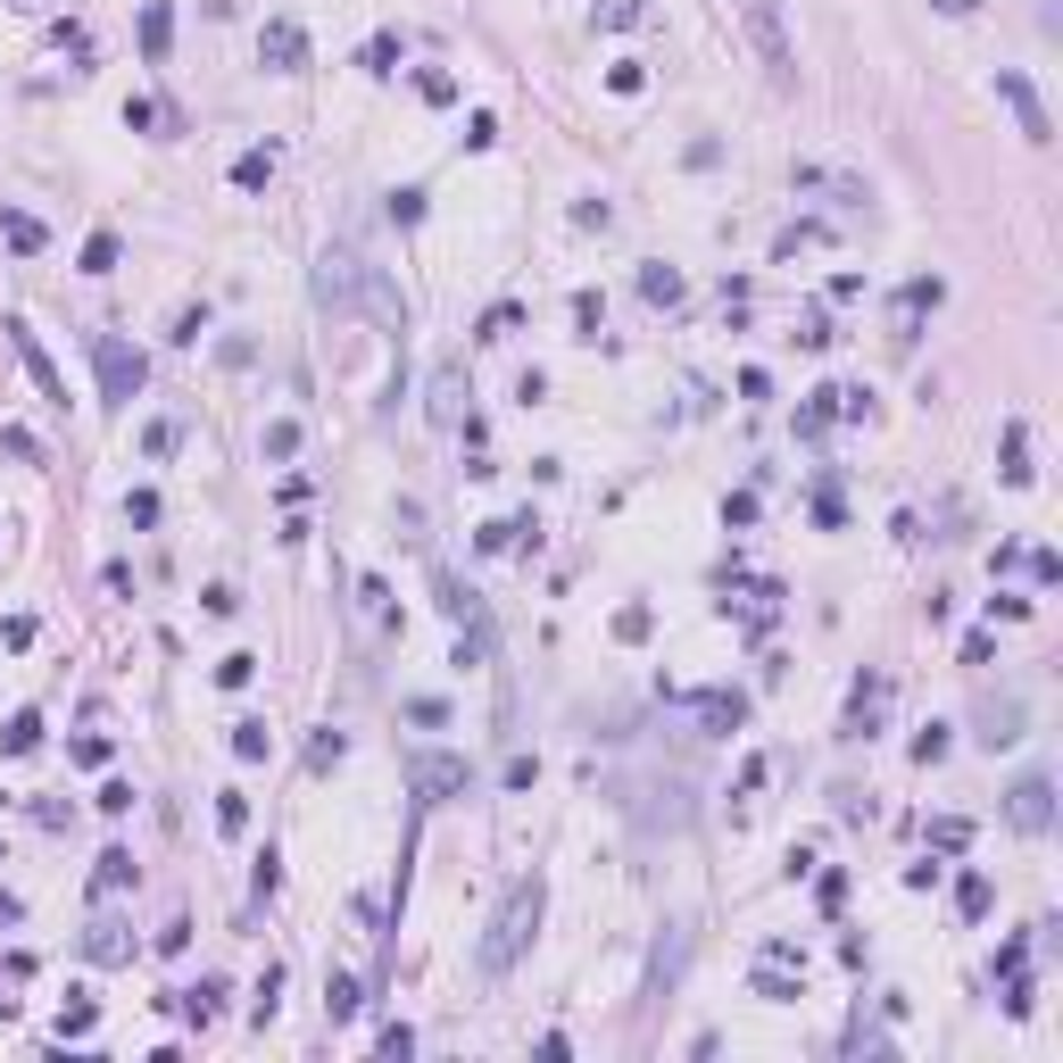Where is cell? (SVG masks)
Wrapping results in <instances>:
<instances>
[{
  "label": "cell",
  "mask_w": 1063,
  "mask_h": 1063,
  "mask_svg": "<svg viewBox=\"0 0 1063 1063\" xmlns=\"http://www.w3.org/2000/svg\"><path fill=\"white\" fill-rule=\"evenodd\" d=\"M881 698H889V682H881V673H864V682H856V698H848V740H873Z\"/></svg>",
  "instance_id": "obj_10"
},
{
  "label": "cell",
  "mask_w": 1063,
  "mask_h": 1063,
  "mask_svg": "<svg viewBox=\"0 0 1063 1063\" xmlns=\"http://www.w3.org/2000/svg\"><path fill=\"white\" fill-rule=\"evenodd\" d=\"M955 906H964V922H989V906H997L989 873H964V881H955Z\"/></svg>",
  "instance_id": "obj_19"
},
{
  "label": "cell",
  "mask_w": 1063,
  "mask_h": 1063,
  "mask_svg": "<svg viewBox=\"0 0 1063 1063\" xmlns=\"http://www.w3.org/2000/svg\"><path fill=\"white\" fill-rule=\"evenodd\" d=\"M0 457H18V466H34L42 449H34V432H18V424H0Z\"/></svg>",
  "instance_id": "obj_32"
},
{
  "label": "cell",
  "mask_w": 1063,
  "mask_h": 1063,
  "mask_svg": "<svg viewBox=\"0 0 1063 1063\" xmlns=\"http://www.w3.org/2000/svg\"><path fill=\"white\" fill-rule=\"evenodd\" d=\"M117 258H125V242H117V233H92V242H84V275H109Z\"/></svg>",
  "instance_id": "obj_25"
},
{
  "label": "cell",
  "mask_w": 1063,
  "mask_h": 1063,
  "mask_svg": "<svg viewBox=\"0 0 1063 1063\" xmlns=\"http://www.w3.org/2000/svg\"><path fill=\"white\" fill-rule=\"evenodd\" d=\"M1030 582H1039V590H1055V582H1063V557H1055V549H1039V557H1030Z\"/></svg>",
  "instance_id": "obj_40"
},
{
  "label": "cell",
  "mask_w": 1063,
  "mask_h": 1063,
  "mask_svg": "<svg viewBox=\"0 0 1063 1063\" xmlns=\"http://www.w3.org/2000/svg\"><path fill=\"white\" fill-rule=\"evenodd\" d=\"M1022 740V707H1014V698H997L989 715H981V748H1014Z\"/></svg>",
  "instance_id": "obj_15"
},
{
  "label": "cell",
  "mask_w": 1063,
  "mask_h": 1063,
  "mask_svg": "<svg viewBox=\"0 0 1063 1063\" xmlns=\"http://www.w3.org/2000/svg\"><path fill=\"white\" fill-rule=\"evenodd\" d=\"M939 299H948V283H939V275H922V283H906V291H897V317L915 324V317H931Z\"/></svg>",
  "instance_id": "obj_17"
},
{
  "label": "cell",
  "mask_w": 1063,
  "mask_h": 1063,
  "mask_svg": "<svg viewBox=\"0 0 1063 1063\" xmlns=\"http://www.w3.org/2000/svg\"><path fill=\"white\" fill-rule=\"evenodd\" d=\"M217 831H224V840H242V831H250V798H242V789H224V798H217Z\"/></svg>",
  "instance_id": "obj_24"
},
{
  "label": "cell",
  "mask_w": 1063,
  "mask_h": 1063,
  "mask_svg": "<svg viewBox=\"0 0 1063 1063\" xmlns=\"http://www.w3.org/2000/svg\"><path fill=\"white\" fill-rule=\"evenodd\" d=\"M541 915H549V881L541 873H523L516 889L499 897V915H490V931H483V972L499 981V972H516V955L532 948V931H541Z\"/></svg>",
  "instance_id": "obj_1"
},
{
  "label": "cell",
  "mask_w": 1063,
  "mask_h": 1063,
  "mask_svg": "<svg viewBox=\"0 0 1063 1063\" xmlns=\"http://www.w3.org/2000/svg\"><path fill=\"white\" fill-rule=\"evenodd\" d=\"M449 789H466V765H457V756H416V798L441 806Z\"/></svg>",
  "instance_id": "obj_9"
},
{
  "label": "cell",
  "mask_w": 1063,
  "mask_h": 1063,
  "mask_svg": "<svg viewBox=\"0 0 1063 1063\" xmlns=\"http://www.w3.org/2000/svg\"><path fill=\"white\" fill-rule=\"evenodd\" d=\"M997 474H1006L1014 490L1030 483V424H1022V416H1014V424H1006V441H997Z\"/></svg>",
  "instance_id": "obj_13"
},
{
  "label": "cell",
  "mask_w": 1063,
  "mask_h": 1063,
  "mask_svg": "<svg viewBox=\"0 0 1063 1063\" xmlns=\"http://www.w3.org/2000/svg\"><path fill=\"white\" fill-rule=\"evenodd\" d=\"M167 42H175V9H167V0H150V9H142V51L167 58Z\"/></svg>",
  "instance_id": "obj_18"
},
{
  "label": "cell",
  "mask_w": 1063,
  "mask_h": 1063,
  "mask_svg": "<svg viewBox=\"0 0 1063 1063\" xmlns=\"http://www.w3.org/2000/svg\"><path fill=\"white\" fill-rule=\"evenodd\" d=\"M690 707H698V723H707V731H740L748 723V698L740 690H698Z\"/></svg>",
  "instance_id": "obj_12"
},
{
  "label": "cell",
  "mask_w": 1063,
  "mask_h": 1063,
  "mask_svg": "<svg viewBox=\"0 0 1063 1063\" xmlns=\"http://www.w3.org/2000/svg\"><path fill=\"white\" fill-rule=\"evenodd\" d=\"M0 748H9V756H34V748H42V715H34V707H25V715H9Z\"/></svg>",
  "instance_id": "obj_21"
},
{
  "label": "cell",
  "mask_w": 1063,
  "mask_h": 1063,
  "mask_svg": "<svg viewBox=\"0 0 1063 1063\" xmlns=\"http://www.w3.org/2000/svg\"><path fill=\"white\" fill-rule=\"evenodd\" d=\"M125 881H133V856H125V848H109L100 873H92V889H125Z\"/></svg>",
  "instance_id": "obj_27"
},
{
  "label": "cell",
  "mask_w": 1063,
  "mask_h": 1063,
  "mask_svg": "<svg viewBox=\"0 0 1063 1063\" xmlns=\"http://www.w3.org/2000/svg\"><path fill=\"white\" fill-rule=\"evenodd\" d=\"M0 233H9V250H18V258H34V250L51 242V233H42V217H25V208H0Z\"/></svg>",
  "instance_id": "obj_16"
},
{
  "label": "cell",
  "mask_w": 1063,
  "mask_h": 1063,
  "mask_svg": "<svg viewBox=\"0 0 1063 1063\" xmlns=\"http://www.w3.org/2000/svg\"><path fill=\"white\" fill-rule=\"evenodd\" d=\"M92 1022H100V1006H92V997H75V1006L58 1014V1030H67V1039H84V1030H92Z\"/></svg>",
  "instance_id": "obj_33"
},
{
  "label": "cell",
  "mask_w": 1063,
  "mask_h": 1063,
  "mask_svg": "<svg viewBox=\"0 0 1063 1063\" xmlns=\"http://www.w3.org/2000/svg\"><path fill=\"white\" fill-rule=\"evenodd\" d=\"M948 756V723H931V731H915V765H939Z\"/></svg>",
  "instance_id": "obj_34"
},
{
  "label": "cell",
  "mask_w": 1063,
  "mask_h": 1063,
  "mask_svg": "<svg viewBox=\"0 0 1063 1063\" xmlns=\"http://www.w3.org/2000/svg\"><path fill=\"white\" fill-rule=\"evenodd\" d=\"M748 25V42H756V58H765L773 75V92H798V42H789V18H782V0H731Z\"/></svg>",
  "instance_id": "obj_2"
},
{
  "label": "cell",
  "mask_w": 1063,
  "mask_h": 1063,
  "mask_svg": "<svg viewBox=\"0 0 1063 1063\" xmlns=\"http://www.w3.org/2000/svg\"><path fill=\"white\" fill-rule=\"evenodd\" d=\"M399 67V34H374L366 42V75H391Z\"/></svg>",
  "instance_id": "obj_30"
},
{
  "label": "cell",
  "mask_w": 1063,
  "mask_h": 1063,
  "mask_svg": "<svg viewBox=\"0 0 1063 1063\" xmlns=\"http://www.w3.org/2000/svg\"><path fill=\"white\" fill-rule=\"evenodd\" d=\"M366 258H350V250H324L317 258V308H350V299H366Z\"/></svg>",
  "instance_id": "obj_6"
},
{
  "label": "cell",
  "mask_w": 1063,
  "mask_h": 1063,
  "mask_svg": "<svg viewBox=\"0 0 1063 1063\" xmlns=\"http://www.w3.org/2000/svg\"><path fill=\"white\" fill-rule=\"evenodd\" d=\"M391 224H424V191H416V184L391 191Z\"/></svg>",
  "instance_id": "obj_39"
},
{
  "label": "cell",
  "mask_w": 1063,
  "mask_h": 1063,
  "mask_svg": "<svg viewBox=\"0 0 1063 1063\" xmlns=\"http://www.w3.org/2000/svg\"><path fill=\"white\" fill-rule=\"evenodd\" d=\"M357 1006H366V989H357L350 972H333V981H324V1014H333V1022H350Z\"/></svg>",
  "instance_id": "obj_23"
},
{
  "label": "cell",
  "mask_w": 1063,
  "mask_h": 1063,
  "mask_svg": "<svg viewBox=\"0 0 1063 1063\" xmlns=\"http://www.w3.org/2000/svg\"><path fill=\"white\" fill-rule=\"evenodd\" d=\"M616 640H649V607H623V616H616Z\"/></svg>",
  "instance_id": "obj_45"
},
{
  "label": "cell",
  "mask_w": 1063,
  "mask_h": 1063,
  "mask_svg": "<svg viewBox=\"0 0 1063 1063\" xmlns=\"http://www.w3.org/2000/svg\"><path fill=\"white\" fill-rule=\"evenodd\" d=\"M682 955H690V931H665V939H656V955H649V997H665L673 981H682Z\"/></svg>",
  "instance_id": "obj_11"
},
{
  "label": "cell",
  "mask_w": 1063,
  "mask_h": 1063,
  "mask_svg": "<svg viewBox=\"0 0 1063 1063\" xmlns=\"http://www.w3.org/2000/svg\"><path fill=\"white\" fill-rule=\"evenodd\" d=\"M291 449H299V424H291V416H275V424H266V457H291Z\"/></svg>",
  "instance_id": "obj_36"
},
{
  "label": "cell",
  "mask_w": 1063,
  "mask_h": 1063,
  "mask_svg": "<svg viewBox=\"0 0 1063 1063\" xmlns=\"http://www.w3.org/2000/svg\"><path fill=\"white\" fill-rule=\"evenodd\" d=\"M217 981H200V989H184V1014H191V1022H217Z\"/></svg>",
  "instance_id": "obj_29"
},
{
  "label": "cell",
  "mask_w": 1063,
  "mask_h": 1063,
  "mask_svg": "<svg viewBox=\"0 0 1063 1063\" xmlns=\"http://www.w3.org/2000/svg\"><path fill=\"white\" fill-rule=\"evenodd\" d=\"M341 748H350V740H341V731H324V740L308 748V765H317V773H324V765H341Z\"/></svg>",
  "instance_id": "obj_44"
},
{
  "label": "cell",
  "mask_w": 1063,
  "mask_h": 1063,
  "mask_svg": "<svg viewBox=\"0 0 1063 1063\" xmlns=\"http://www.w3.org/2000/svg\"><path fill=\"white\" fill-rule=\"evenodd\" d=\"M649 18V0H598V25H640Z\"/></svg>",
  "instance_id": "obj_31"
},
{
  "label": "cell",
  "mask_w": 1063,
  "mask_h": 1063,
  "mask_svg": "<svg viewBox=\"0 0 1063 1063\" xmlns=\"http://www.w3.org/2000/svg\"><path fill=\"white\" fill-rule=\"evenodd\" d=\"M756 997H765V1006H798L806 989H798V981H789L782 964H756Z\"/></svg>",
  "instance_id": "obj_22"
},
{
  "label": "cell",
  "mask_w": 1063,
  "mask_h": 1063,
  "mask_svg": "<svg viewBox=\"0 0 1063 1063\" xmlns=\"http://www.w3.org/2000/svg\"><path fill=\"white\" fill-rule=\"evenodd\" d=\"M250 673H258V656H224V665H217V682H224V690H242Z\"/></svg>",
  "instance_id": "obj_43"
},
{
  "label": "cell",
  "mask_w": 1063,
  "mask_h": 1063,
  "mask_svg": "<svg viewBox=\"0 0 1063 1063\" xmlns=\"http://www.w3.org/2000/svg\"><path fill=\"white\" fill-rule=\"evenodd\" d=\"M258 58H266L275 75H299V67H308V34H299L291 18H266V34H258Z\"/></svg>",
  "instance_id": "obj_8"
},
{
  "label": "cell",
  "mask_w": 1063,
  "mask_h": 1063,
  "mask_svg": "<svg viewBox=\"0 0 1063 1063\" xmlns=\"http://www.w3.org/2000/svg\"><path fill=\"white\" fill-rule=\"evenodd\" d=\"M84 955H92V964H125V955H133L125 922H92V931H84Z\"/></svg>",
  "instance_id": "obj_14"
},
{
  "label": "cell",
  "mask_w": 1063,
  "mask_h": 1063,
  "mask_svg": "<svg viewBox=\"0 0 1063 1063\" xmlns=\"http://www.w3.org/2000/svg\"><path fill=\"white\" fill-rule=\"evenodd\" d=\"M931 848H948V856H955V848H972V822L964 815H939L931 822Z\"/></svg>",
  "instance_id": "obj_28"
},
{
  "label": "cell",
  "mask_w": 1063,
  "mask_h": 1063,
  "mask_svg": "<svg viewBox=\"0 0 1063 1063\" xmlns=\"http://www.w3.org/2000/svg\"><path fill=\"white\" fill-rule=\"evenodd\" d=\"M233 184H242V191H266V184H275V150H242V158H233Z\"/></svg>",
  "instance_id": "obj_20"
},
{
  "label": "cell",
  "mask_w": 1063,
  "mask_h": 1063,
  "mask_svg": "<svg viewBox=\"0 0 1063 1063\" xmlns=\"http://www.w3.org/2000/svg\"><path fill=\"white\" fill-rule=\"evenodd\" d=\"M997 100L1014 109V125H1022V142H1055V117H1047V100L1030 92L1022 67H997Z\"/></svg>",
  "instance_id": "obj_5"
},
{
  "label": "cell",
  "mask_w": 1063,
  "mask_h": 1063,
  "mask_svg": "<svg viewBox=\"0 0 1063 1063\" xmlns=\"http://www.w3.org/2000/svg\"><path fill=\"white\" fill-rule=\"evenodd\" d=\"M92 374H100V399H109V408H133V391L150 383L142 350H133V341H117V333L92 341Z\"/></svg>",
  "instance_id": "obj_3"
},
{
  "label": "cell",
  "mask_w": 1063,
  "mask_h": 1063,
  "mask_svg": "<svg viewBox=\"0 0 1063 1063\" xmlns=\"http://www.w3.org/2000/svg\"><path fill=\"white\" fill-rule=\"evenodd\" d=\"M931 9H948V18H972V9H981V0H931Z\"/></svg>",
  "instance_id": "obj_46"
},
{
  "label": "cell",
  "mask_w": 1063,
  "mask_h": 1063,
  "mask_svg": "<svg viewBox=\"0 0 1063 1063\" xmlns=\"http://www.w3.org/2000/svg\"><path fill=\"white\" fill-rule=\"evenodd\" d=\"M490 142H499V117L474 109V117H466V150H490Z\"/></svg>",
  "instance_id": "obj_38"
},
{
  "label": "cell",
  "mask_w": 1063,
  "mask_h": 1063,
  "mask_svg": "<svg viewBox=\"0 0 1063 1063\" xmlns=\"http://www.w3.org/2000/svg\"><path fill=\"white\" fill-rule=\"evenodd\" d=\"M0 333H9V350L25 357V374H34V383H42V399H51V408H67V383H58L51 350H42V341H34V324H25V317H9V324H0Z\"/></svg>",
  "instance_id": "obj_7"
},
{
  "label": "cell",
  "mask_w": 1063,
  "mask_h": 1063,
  "mask_svg": "<svg viewBox=\"0 0 1063 1063\" xmlns=\"http://www.w3.org/2000/svg\"><path fill=\"white\" fill-rule=\"evenodd\" d=\"M516 324H523V308H490V317H483V341H507Z\"/></svg>",
  "instance_id": "obj_41"
},
{
  "label": "cell",
  "mask_w": 1063,
  "mask_h": 1063,
  "mask_svg": "<svg viewBox=\"0 0 1063 1063\" xmlns=\"http://www.w3.org/2000/svg\"><path fill=\"white\" fill-rule=\"evenodd\" d=\"M640 291H649V299H682V275H673V266H649V275H640Z\"/></svg>",
  "instance_id": "obj_37"
},
{
  "label": "cell",
  "mask_w": 1063,
  "mask_h": 1063,
  "mask_svg": "<svg viewBox=\"0 0 1063 1063\" xmlns=\"http://www.w3.org/2000/svg\"><path fill=\"white\" fill-rule=\"evenodd\" d=\"M574 324H582V341H598V291H574Z\"/></svg>",
  "instance_id": "obj_42"
},
{
  "label": "cell",
  "mask_w": 1063,
  "mask_h": 1063,
  "mask_svg": "<svg viewBox=\"0 0 1063 1063\" xmlns=\"http://www.w3.org/2000/svg\"><path fill=\"white\" fill-rule=\"evenodd\" d=\"M374 1047H383V1055H416V1030L408 1022H383V1030H374Z\"/></svg>",
  "instance_id": "obj_35"
},
{
  "label": "cell",
  "mask_w": 1063,
  "mask_h": 1063,
  "mask_svg": "<svg viewBox=\"0 0 1063 1063\" xmlns=\"http://www.w3.org/2000/svg\"><path fill=\"white\" fill-rule=\"evenodd\" d=\"M266 748H275V731H266V723H233V756H242V765H258Z\"/></svg>",
  "instance_id": "obj_26"
},
{
  "label": "cell",
  "mask_w": 1063,
  "mask_h": 1063,
  "mask_svg": "<svg viewBox=\"0 0 1063 1063\" xmlns=\"http://www.w3.org/2000/svg\"><path fill=\"white\" fill-rule=\"evenodd\" d=\"M1006 822L1022 831V840H1039V831H1055V782H1047V773H1022V782L1006 789Z\"/></svg>",
  "instance_id": "obj_4"
}]
</instances>
